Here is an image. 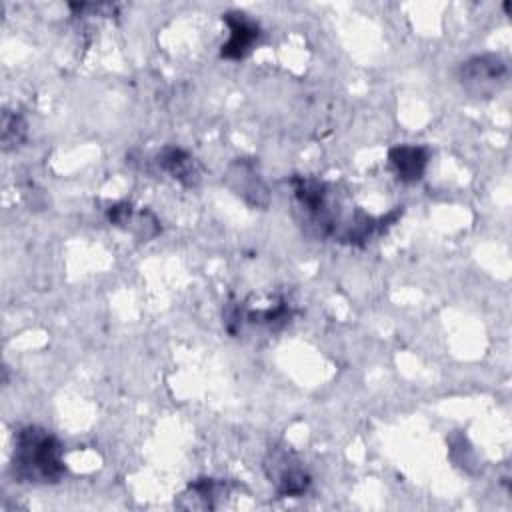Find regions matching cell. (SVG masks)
Masks as SVG:
<instances>
[{
  "instance_id": "4",
  "label": "cell",
  "mask_w": 512,
  "mask_h": 512,
  "mask_svg": "<svg viewBox=\"0 0 512 512\" xmlns=\"http://www.w3.org/2000/svg\"><path fill=\"white\" fill-rule=\"evenodd\" d=\"M262 470L280 498H300L312 486V474L304 460L282 444H274L266 450Z\"/></svg>"
},
{
  "instance_id": "12",
  "label": "cell",
  "mask_w": 512,
  "mask_h": 512,
  "mask_svg": "<svg viewBox=\"0 0 512 512\" xmlns=\"http://www.w3.org/2000/svg\"><path fill=\"white\" fill-rule=\"evenodd\" d=\"M28 138V122L22 112L4 108L2 112V122H0V140H2V150H18Z\"/></svg>"
},
{
  "instance_id": "11",
  "label": "cell",
  "mask_w": 512,
  "mask_h": 512,
  "mask_svg": "<svg viewBox=\"0 0 512 512\" xmlns=\"http://www.w3.org/2000/svg\"><path fill=\"white\" fill-rule=\"evenodd\" d=\"M430 152L420 144H396L388 150V166L398 182L416 184L424 178Z\"/></svg>"
},
{
  "instance_id": "10",
  "label": "cell",
  "mask_w": 512,
  "mask_h": 512,
  "mask_svg": "<svg viewBox=\"0 0 512 512\" xmlns=\"http://www.w3.org/2000/svg\"><path fill=\"white\" fill-rule=\"evenodd\" d=\"M156 166L160 172L168 174L174 182L182 184L184 188H196L202 180V168L198 160L182 146L166 144L154 156Z\"/></svg>"
},
{
  "instance_id": "2",
  "label": "cell",
  "mask_w": 512,
  "mask_h": 512,
  "mask_svg": "<svg viewBox=\"0 0 512 512\" xmlns=\"http://www.w3.org/2000/svg\"><path fill=\"white\" fill-rule=\"evenodd\" d=\"M64 444L50 430L38 424H26L14 434L10 474L20 484L48 486L66 476Z\"/></svg>"
},
{
  "instance_id": "7",
  "label": "cell",
  "mask_w": 512,
  "mask_h": 512,
  "mask_svg": "<svg viewBox=\"0 0 512 512\" xmlns=\"http://www.w3.org/2000/svg\"><path fill=\"white\" fill-rule=\"evenodd\" d=\"M222 22L228 28V38L220 46V58L232 60V62L244 60L254 50V46L262 36L260 24L240 10H230L222 14Z\"/></svg>"
},
{
  "instance_id": "8",
  "label": "cell",
  "mask_w": 512,
  "mask_h": 512,
  "mask_svg": "<svg viewBox=\"0 0 512 512\" xmlns=\"http://www.w3.org/2000/svg\"><path fill=\"white\" fill-rule=\"evenodd\" d=\"M106 220L114 228H120L128 234H132L140 242H148L162 232L160 220L156 218V214L152 210L134 206L132 202H126V200L110 204L106 208Z\"/></svg>"
},
{
  "instance_id": "3",
  "label": "cell",
  "mask_w": 512,
  "mask_h": 512,
  "mask_svg": "<svg viewBox=\"0 0 512 512\" xmlns=\"http://www.w3.org/2000/svg\"><path fill=\"white\" fill-rule=\"evenodd\" d=\"M294 310L282 294L260 300H228L222 308V324L230 336H240L246 330L278 332L290 324Z\"/></svg>"
},
{
  "instance_id": "1",
  "label": "cell",
  "mask_w": 512,
  "mask_h": 512,
  "mask_svg": "<svg viewBox=\"0 0 512 512\" xmlns=\"http://www.w3.org/2000/svg\"><path fill=\"white\" fill-rule=\"evenodd\" d=\"M292 190V204L300 226L318 240H328L346 246H366L372 238L386 232L402 216L404 208L374 216L352 202L336 184L294 174L288 180Z\"/></svg>"
},
{
  "instance_id": "5",
  "label": "cell",
  "mask_w": 512,
  "mask_h": 512,
  "mask_svg": "<svg viewBox=\"0 0 512 512\" xmlns=\"http://www.w3.org/2000/svg\"><path fill=\"white\" fill-rule=\"evenodd\" d=\"M508 76L506 60L494 52L474 54L458 66V84L474 100L494 98L506 86Z\"/></svg>"
},
{
  "instance_id": "9",
  "label": "cell",
  "mask_w": 512,
  "mask_h": 512,
  "mask_svg": "<svg viewBox=\"0 0 512 512\" xmlns=\"http://www.w3.org/2000/svg\"><path fill=\"white\" fill-rule=\"evenodd\" d=\"M232 482L224 478H212V476H200L192 480L182 494L174 500L176 508L182 510H216L220 508V502L230 496Z\"/></svg>"
},
{
  "instance_id": "6",
  "label": "cell",
  "mask_w": 512,
  "mask_h": 512,
  "mask_svg": "<svg viewBox=\"0 0 512 512\" xmlns=\"http://www.w3.org/2000/svg\"><path fill=\"white\" fill-rule=\"evenodd\" d=\"M226 186L252 208L270 204V190L254 158H234L224 174Z\"/></svg>"
}]
</instances>
